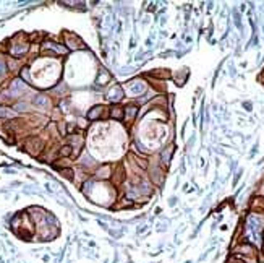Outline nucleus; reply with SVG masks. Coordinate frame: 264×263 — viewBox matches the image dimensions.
I'll use <instances>...</instances> for the list:
<instances>
[{"label": "nucleus", "mask_w": 264, "mask_h": 263, "mask_svg": "<svg viewBox=\"0 0 264 263\" xmlns=\"http://www.w3.org/2000/svg\"><path fill=\"white\" fill-rule=\"evenodd\" d=\"M123 110H125V109H122V107H118V106H114V107H112V117L122 119V117H123V114H122Z\"/></svg>", "instance_id": "obj_1"}, {"label": "nucleus", "mask_w": 264, "mask_h": 263, "mask_svg": "<svg viewBox=\"0 0 264 263\" xmlns=\"http://www.w3.org/2000/svg\"><path fill=\"white\" fill-rule=\"evenodd\" d=\"M71 153V146H65V148H62V154L63 156H68Z\"/></svg>", "instance_id": "obj_2"}, {"label": "nucleus", "mask_w": 264, "mask_h": 263, "mask_svg": "<svg viewBox=\"0 0 264 263\" xmlns=\"http://www.w3.org/2000/svg\"><path fill=\"white\" fill-rule=\"evenodd\" d=\"M2 73H5V63L0 60V75H2Z\"/></svg>", "instance_id": "obj_3"}]
</instances>
